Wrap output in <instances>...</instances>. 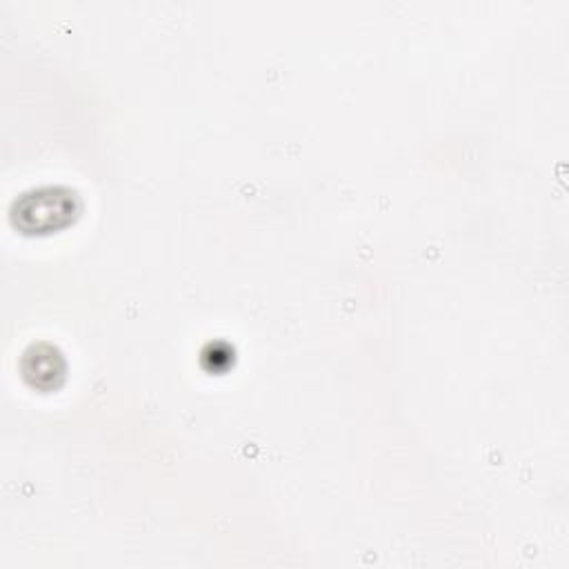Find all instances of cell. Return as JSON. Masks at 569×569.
I'll return each instance as SVG.
<instances>
[{
  "label": "cell",
  "instance_id": "cell-1",
  "mask_svg": "<svg viewBox=\"0 0 569 569\" xmlns=\"http://www.w3.org/2000/svg\"><path fill=\"white\" fill-rule=\"evenodd\" d=\"M76 211L78 202L73 191L47 187L20 196V200H16L13 204L11 216L16 227L24 229L27 233H47L69 224Z\"/></svg>",
  "mask_w": 569,
  "mask_h": 569
}]
</instances>
